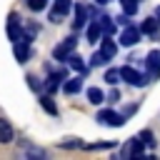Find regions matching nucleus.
Returning <instances> with one entry per match:
<instances>
[{
    "instance_id": "nucleus-1",
    "label": "nucleus",
    "mask_w": 160,
    "mask_h": 160,
    "mask_svg": "<svg viewBox=\"0 0 160 160\" xmlns=\"http://www.w3.org/2000/svg\"><path fill=\"white\" fill-rule=\"evenodd\" d=\"M122 70V78L130 82V85H135V88H140V85H145L148 80H150V75H145V72H138L135 68H130V65H125V68H120Z\"/></svg>"
},
{
    "instance_id": "nucleus-2",
    "label": "nucleus",
    "mask_w": 160,
    "mask_h": 160,
    "mask_svg": "<svg viewBox=\"0 0 160 160\" xmlns=\"http://www.w3.org/2000/svg\"><path fill=\"white\" fill-rule=\"evenodd\" d=\"M140 35H142V30H138V28H132V25H125V30L120 32V45H125V48L135 45V42L140 40Z\"/></svg>"
},
{
    "instance_id": "nucleus-3",
    "label": "nucleus",
    "mask_w": 160,
    "mask_h": 160,
    "mask_svg": "<svg viewBox=\"0 0 160 160\" xmlns=\"http://www.w3.org/2000/svg\"><path fill=\"white\" fill-rule=\"evenodd\" d=\"M72 50H75V38H68V40H62V42L52 50V55H55V60H68Z\"/></svg>"
},
{
    "instance_id": "nucleus-4",
    "label": "nucleus",
    "mask_w": 160,
    "mask_h": 160,
    "mask_svg": "<svg viewBox=\"0 0 160 160\" xmlns=\"http://www.w3.org/2000/svg\"><path fill=\"white\" fill-rule=\"evenodd\" d=\"M98 120L105 122V125H112V128H120V125L125 122V118L118 115V112H112V110H100V112H98Z\"/></svg>"
},
{
    "instance_id": "nucleus-5",
    "label": "nucleus",
    "mask_w": 160,
    "mask_h": 160,
    "mask_svg": "<svg viewBox=\"0 0 160 160\" xmlns=\"http://www.w3.org/2000/svg\"><path fill=\"white\" fill-rule=\"evenodd\" d=\"M148 75H150V80L160 78V52L158 50H152L148 55Z\"/></svg>"
},
{
    "instance_id": "nucleus-6",
    "label": "nucleus",
    "mask_w": 160,
    "mask_h": 160,
    "mask_svg": "<svg viewBox=\"0 0 160 160\" xmlns=\"http://www.w3.org/2000/svg\"><path fill=\"white\" fill-rule=\"evenodd\" d=\"M68 10H70V0H55V8H52V12H50V20H52V22H60V20L68 15Z\"/></svg>"
},
{
    "instance_id": "nucleus-7",
    "label": "nucleus",
    "mask_w": 160,
    "mask_h": 160,
    "mask_svg": "<svg viewBox=\"0 0 160 160\" xmlns=\"http://www.w3.org/2000/svg\"><path fill=\"white\" fill-rule=\"evenodd\" d=\"M15 58H18L20 62H25V60L30 58V48H28V42H25V40L15 42Z\"/></svg>"
},
{
    "instance_id": "nucleus-8",
    "label": "nucleus",
    "mask_w": 160,
    "mask_h": 160,
    "mask_svg": "<svg viewBox=\"0 0 160 160\" xmlns=\"http://www.w3.org/2000/svg\"><path fill=\"white\" fill-rule=\"evenodd\" d=\"M10 140H12V128L8 120L0 118V142H10Z\"/></svg>"
},
{
    "instance_id": "nucleus-9",
    "label": "nucleus",
    "mask_w": 160,
    "mask_h": 160,
    "mask_svg": "<svg viewBox=\"0 0 160 160\" xmlns=\"http://www.w3.org/2000/svg\"><path fill=\"white\" fill-rule=\"evenodd\" d=\"M102 32H105V30H102V25H100V20H98V22L90 25V30H88V40H90V42H98Z\"/></svg>"
},
{
    "instance_id": "nucleus-10",
    "label": "nucleus",
    "mask_w": 160,
    "mask_h": 160,
    "mask_svg": "<svg viewBox=\"0 0 160 160\" xmlns=\"http://www.w3.org/2000/svg\"><path fill=\"white\" fill-rule=\"evenodd\" d=\"M88 100H90L92 105H100V102L105 100V92H102L100 88H90V90H88Z\"/></svg>"
},
{
    "instance_id": "nucleus-11",
    "label": "nucleus",
    "mask_w": 160,
    "mask_h": 160,
    "mask_svg": "<svg viewBox=\"0 0 160 160\" xmlns=\"http://www.w3.org/2000/svg\"><path fill=\"white\" fill-rule=\"evenodd\" d=\"M115 50H118V45H115L110 38H105V40H102V45H100V52H102V55H108V58H112V55H115Z\"/></svg>"
},
{
    "instance_id": "nucleus-12",
    "label": "nucleus",
    "mask_w": 160,
    "mask_h": 160,
    "mask_svg": "<svg viewBox=\"0 0 160 160\" xmlns=\"http://www.w3.org/2000/svg\"><path fill=\"white\" fill-rule=\"evenodd\" d=\"M75 18H78V20H75V28H82V25H85V18H88V8H85V5H78V8H75Z\"/></svg>"
},
{
    "instance_id": "nucleus-13",
    "label": "nucleus",
    "mask_w": 160,
    "mask_h": 160,
    "mask_svg": "<svg viewBox=\"0 0 160 160\" xmlns=\"http://www.w3.org/2000/svg\"><path fill=\"white\" fill-rule=\"evenodd\" d=\"M80 88H82V80H80V78H75V80H68V82L62 85V90H65L68 95H72V92H78Z\"/></svg>"
},
{
    "instance_id": "nucleus-14",
    "label": "nucleus",
    "mask_w": 160,
    "mask_h": 160,
    "mask_svg": "<svg viewBox=\"0 0 160 160\" xmlns=\"http://www.w3.org/2000/svg\"><path fill=\"white\" fill-rule=\"evenodd\" d=\"M158 25H160V22H158L155 18H148V20L142 22V28H140V30H142V32H148V35H152V32L158 30Z\"/></svg>"
},
{
    "instance_id": "nucleus-15",
    "label": "nucleus",
    "mask_w": 160,
    "mask_h": 160,
    "mask_svg": "<svg viewBox=\"0 0 160 160\" xmlns=\"http://www.w3.org/2000/svg\"><path fill=\"white\" fill-rule=\"evenodd\" d=\"M120 78H122V70H115V68H112V70H108V72H105V80H108L110 85H115Z\"/></svg>"
},
{
    "instance_id": "nucleus-16",
    "label": "nucleus",
    "mask_w": 160,
    "mask_h": 160,
    "mask_svg": "<svg viewBox=\"0 0 160 160\" xmlns=\"http://www.w3.org/2000/svg\"><path fill=\"white\" fill-rule=\"evenodd\" d=\"M108 60H110V58H108V55H102V52L98 50V52L92 55V60H90V65H95V68H98V65H105Z\"/></svg>"
},
{
    "instance_id": "nucleus-17",
    "label": "nucleus",
    "mask_w": 160,
    "mask_h": 160,
    "mask_svg": "<svg viewBox=\"0 0 160 160\" xmlns=\"http://www.w3.org/2000/svg\"><path fill=\"white\" fill-rule=\"evenodd\" d=\"M40 102H42V108H45V110H48L50 115H55V112H58V108L52 105V100H50L48 95H45V98H40Z\"/></svg>"
},
{
    "instance_id": "nucleus-18",
    "label": "nucleus",
    "mask_w": 160,
    "mask_h": 160,
    "mask_svg": "<svg viewBox=\"0 0 160 160\" xmlns=\"http://www.w3.org/2000/svg\"><path fill=\"white\" fill-rule=\"evenodd\" d=\"M122 8H125L128 15H132V12L138 10V0H122Z\"/></svg>"
},
{
    "instance_id": "nucleus-19",
    "label": "nucleus",
    "mask_w": 160,
    "mask_h": 160,
    "mask_svg": "<svg viewBox=\"0 0 160 160\" xmlns=\"http://www.w3.org/2000/svg\"><path fill=\"white\" fill-rule=\"evenodd\" d=\"M68 60H70V65H72L75 70H80V72H85V65H82V58H75V55H72V58H68Z\"/></svg>"
},
{
    "instance_id": "nucleus-20",
    "label": "nucleus",
    "mask_w": 160,
    "mask_h": 160,
    "mask_svg": "<svg viewBox=\"0 0 160 160\" xmlns=\"http://www.w3.org/2000/svg\"><path fill=\"white\" fill-rule=\"evenodd\" d=\"M28 5H30V10H42L48 5V0H28Z\"/></svg>"
},
{
    "instance_id": "nucleus-21",
    "label": "nucleus",
    "mask_w": 160,
    "mask_h": 160,
    "mask_svg": "<svg viewBox=\"0 0 160 160\" xmlns=\"http://www.w3.org/2000/svg\"><path fill=\"white\" fill-rule=\"evenodd\" d=\"M140 138H142V142H145V145H150V148L155 145V140H152V132H150V130H142V135H140Z\"/></svg>"
},
{
    "instance_id": "nucleus-22",
    "label": "nucleus",
    "mask_w": 160,
    "mask_h": 160,
    "mask_svg": "<svg viewBox=\"0 0 160 160\" xmlns=\"http://www.w3.org/2000/svg\"><path fill=\"white\" fill-rule=\"evenodd\" d=\"M100 25H102V30H105V32H112V28H115V25L110 22V18H100Z\"/></svg>"
},
{
    "instance_id": "nucleus-23",
    "label": "nucleus",
    "mask_w": 160,
    "mask_h": 160,
    "mask_svg": "<svg viewBox=\"0 0 160 160\" xmlns=\"http://www.w3.org/2000/svg\"><path fill=\"white\" fill-rule=\"evenodd\" d=\"M115 100H120V92H118V90H112V92H110V102H115Z\"/></svg>"
},
{
    "instance_id": "nucleus-24",
    "label": "nucleus",
    "mask_w": 160,
    "mask_h": 160,
    "mask_svg": "<svg viewBox=\"0 0 160 160\" xmlns=\"http://www.w3.org/2000/svg\"><path fill=\"white\" fill-rule=\"evenodd\" d=\"M155 18H158V22H160V8H158V10H155Z\"/></svg>"
},
{
    "instance_id": "nucleus-25",
    "label": "nucleus",
    "mask_w": 160,
    "mask_h": 160,
    "mask_svg": "<svg viewBox=\"0 0 160 160\" xmlns=\"http://www.w3.org/2000/svg\"><path fill=\"white\" fill-rule=\"evenodd\" d=\"M98 2H102V5H105V2H110V0H98Z\"/></svg>"
}]
</instances>
